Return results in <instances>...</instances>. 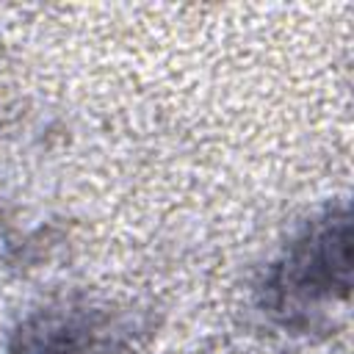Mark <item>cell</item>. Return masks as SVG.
<instances>
[{
  "instance_id": "obj_1",
  "label": "cell",
  "mask_w": 354,
  "mask_h": 354,
  "mask_svg": "<svg viewBox=\"0 0 354 354\" xmlns=\"http://www.w3.org/2000/svg\"><path fill=\"white\" fill-rule=\"evenodd\" d=\"M351 288V224L348 216H329L315 224L279 266L271 290L285 304L346 299Z\"/></svg>"
}]
</instances>
